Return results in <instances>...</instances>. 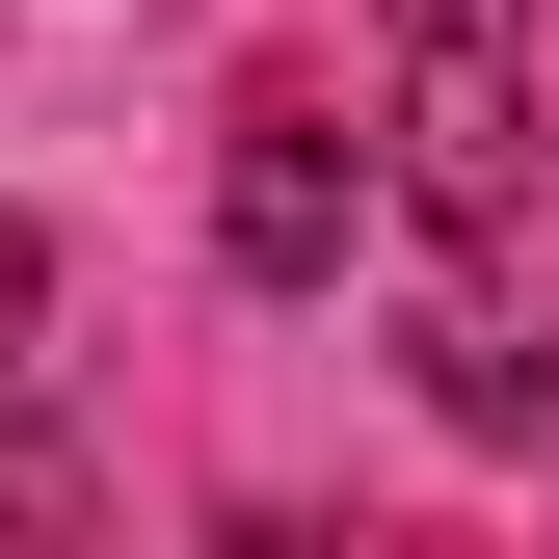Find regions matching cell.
Segmentation results:
<instances>
[{
	"mask_svg": "<svg viewBox=\"0 0 559 559\" xmlns=\"http://www.w3.org/2000/svg\"><path fill=\"white\" fill-rule=\"evenodd\" d=\"M400 214H427V400L533 427V0H400Z\"/></svg>",
	"mask_w": 559,
	"mask_h": 559,
	"instance_id": "obj_1",
	"label": "cell"
},
{
	"mask_svg": "<svg viewBox=\"0 0 559 559\" xmlns=\"http://www.w3.org/2000/svg\"><path fill=\"white\" fill-rule=\"evenodd\" d=\"M27 373H53V240L0 214V427H27Z\"/></svg>",
	"mask_w": 559,
	"mask_h": 559,
	"instance_id": "obj_3",
	"label": "cell"
},
{
	"mask_svg": "<svg viewBox=\"0 0 559 559\" xmlns=\"http://www.w3.org/2000/svg\"><path fill=\"white\" fill-rule=\"evenodd\" d=\"M346 240H373V133L320 81H240V160H214V266L240 294H346Z\"/></svg>",
	"mask_w": 559,
	"mask_h": 559,
	"instance_id": "obj_2",
	"label": "cell"
}]
</instances>
